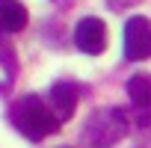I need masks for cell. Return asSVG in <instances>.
<instances>
[{
    "mask_svg": "<svg viewBox=\"0 0 151 148\" xmlns=\"http://www.w3.org/2000/svg\"><path fill=\"white\" fill-rule=\"evenodd\" d=\"M12 124H15L27 139H36V142L59 130L56 113L50 110V104H45V101L36 98V95H24V98L15 101V107H12Z\"/></svg>",
    "mask_w": 151,
    "mask_h": 148,
    "instance_id": "1",
    "label": "cell"
},
{
    "mask_svg": "<svg viewBox=\"0 0 151 148\" xmlns=\"http://www.w3.org/2000/svg\"><path fill=\"white\" fill-rule=\"evenodd\" d=\"M124 133H127V116L119 107L95 110L86 119V139L95 148H113L119 139H124Z\"/></svg>",
    "mask_w": 151,
    "mask_h": 148,
    "instance_id": "2",
    "label": "cell"
},
{
    "mask_svg": "<svg viewBox=\"0 0 151 148\" xmlns=\"http://www.w3.org/2000/svg\"><path fill=\"white\" fill-rule=\"evenodd\" d=\"M124 56L133 62L151 56V21L145 15H133L124 24Z\"/></svg>",
    "mask_w": 151,
    "mask_h": 148,
    "instance_id": "3",
    "label": "cell"
},
{
    "mask_svg": "<svg viewBox=\"0 0 151 148\" xmlns=\"http://www.w3.org/2000/svg\"><path fill=\"white\" fill-rule=\"evenodd\" d=\"M74 45H77L83 53H89V56L104 53V47H107V27H104V21L95 18V15L83 18L77 27H74Z\"/></svg>",
    "mask_w": 151,
    "mask_h": 148,
    "instance_id": "4",
    "label": "cell"
},
{
    "mask_svg": "<svg viewBox=\"0 0 151 148\" xmlns=\"http://www.w3.org/2000/svg\"><path fill=\"white\" fill-rule=\"evenodd\" d=\"M47 104H50V110L56 113L59 121L71 119L74 110H77V86L68 83V80L53 83V86H50V95H47Z\"/></svg>",
    "mask_w": 151,
    "mask_h": 148,
    "instance_id": "5",
    "label": "cell"
},
{
    "mask_svg": "<svg viewBox=\"0 0 151 148\" xmlns=\"http://www.w3.org/2000/svg\"><path fill=\"white\" fill-rule=\"evenodd\" d=\"M27 27V9L18 0H0V30L3 33H21Z\"/></svg>",
    "mask_w": 151,
    "mask_h": 148,
    "instance_id": "6",
    "label": "cell"
},
{
    "mask_svg": "<svg viewBox=\"0 0 151 148\" xmlns=\"http://www.w3.org/2000/svg\"><path fill=\"white\" fill-rule=\"evenodd\" d=\"M127 98L139 110H151V74L148 71H139L127 80Z\"/></svg>",
    "mask_w": 151,
    "mask_h": 148,
    "instance_id": "7",
    "label": "cell"
},
{
    "mask_svg": "<svg viewBox=\"0 0 151 148\" xmlns=\"http://www.w3.org/2000/svg\"><path fill=\"white\" fill-rule=\"evenodd\" d=\"M6 36H9V33L0 30V65H3L9 74H15V56H12V45L6 42Z\"/></svg>",
    "mask_w": 151,
    "mask_h": 148,
    "instance_id": "8",
    "label": "cell"
},
{
    "mask_svg": "<svg viewBox=\"0 0 151 148\" xmlns=\"http://www.w3.org/2000/svg\"><path fill=\"white\" fill-rule=\"evenodd\" d=\"M139 0H107V6L113 9V12H124V9H130V6H136Z\"/></svg>",
    "mask_w": 151,
    "mask_h": 148,
    "instance_id": "9",
    "label": "cell"
}]
</instances>
